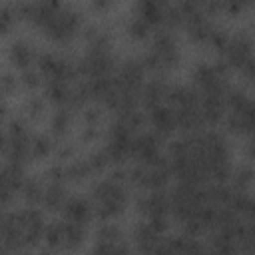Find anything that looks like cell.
Returning <instances> with one entry per match:
<instances>
[{
  "label": "cell",
  "instance_id": "7402d4cb",
  "mask_svg": "<svg viewBox=\"0 0 255 255\" xmlns=\"http://www.w3.org/2000/svg\"><path fill=\"white\" fill-rule=\"evenodd\" d=\"M66 201H68V197H66V193H64L62 183L48 181V183H46V189H44L42 203H44L48 209H64Z\"/></svg>",
  "mask_w": 255,
  "mask_h": 255
},
{
  "label": "cell",
  "instance_id": "ac0fdd59",
  "mask_svg": "<svg viewBox=\"0 0 255 255\" xmlns=\"http://www.w3.org/2000/svg\"><path fill=\"white\" fill-rule=\"evenodd\" d=\"M149 120H151V126L155 128L157 133L165 135V133H171L173 129H177V122H175V112L171 106H157L153 110H149Z\"/></svg>",
  "mask_w": 255,
  "mask_h": 255
},
{
  "label": "cell",
  "instance_id": "f1b7e54d",
  "mask_svg": "<svg viewBox=\"0 0 255 255\" xmlns=\"http://www.w3.org/2000/svg\"><path fill=\"white\" fill-rule=\"evenodd\" d=\"M82 118H84L86 128H98L100 129L102 120H104V114H102V110L98 106H88V108H84Z\"/></svg>",
  "mask_w": 255,
  "mask_h": 255
},
{
  "label": "cell",
  "instance_id": "d590c367",
  "mask_svg": "<svg viewBox=\"0 0 255 255\" xmlns=\"http://www.w3.org/2000/svg\"><path fill=\"white\" fill-rule=\"evenodd\" d=\"M12 20H14V16H12V10H10L8 6H4V8L0 10V26H2V32H6V30L10 28Z\"/></svg>",
  "mask_w": 255,
  "mask_h": 255
},
{
  "label": "cell",
  "instance_id": "7a4b0ae2",
  "mask_svg": "<svg viewBox=\"0 0 255 255\" xmlns=\"http://www.w3.org/2000/svg\"><path fill=\"white\" fill-rule=\"evenodd\" d=\"M46 233L44 217L38 209L26 207L18 211H10L2 219V237L6 249H20L38 243Z\"/></svg>",
  "mask_w": 255,
  "mask_h": 255
},
{
  "label": "cell",
  "instance_id": "5bb4252c",
  "mask_svg": "<svg viewBox=\"0 0 255 255\" xmlns=\"http://www.w3.org/2000/svg\"><path fill=\"white\" fill-rule=\"evenodd\" d=\"M131 157H135L139 163H149L159 155V139L157 135L153 133H143V135H137L133 137V143H131Z\"/></svg>",
  "mask_w": 255,
  "mask_h": 255
},
{
  "label": "cell",
  "instance_id": "5b68a950",
  "mask_svg": "<svg viewBox=\"0 0 255 255\" xmlns=\"http://www.w3.org/2000/svg\"><path fill=\"white\" fill-rule=\"evenodd\" d=\"M179 62V52H177V42L169 32H157L149 52L143 58V66L145 68H153V70H169L173 66H177Z\"/></svg>",
  "mask_w": 255,
  "mask_h": 255
},
{
  "label": "cell",
  "instance_id": "9c48e42d",
  "mask_svg": "<svg viewBox=\"0 0 255 255\" xmlns=\"http://www.w3.org/2000/svg\"><path fill=\"white\" fill-rule=\"evenodd\" d=\"M38 68L46 84H70V80L76 74L74 66L66 58L56 56V54L38 56Z\"/></svg>",
  "mask_w": 255,
  "mask_h": 255
},
{
  "label": "cell",
  "instance_id": "83f0119b",
  "mask_svg": "<svg viewBox=\"0 0 255 255\" xmlns=\"http://www.w3.org/2000/svg\"><path fill=\"white\" fill-rule=\"evenodd\" d=\"M90 255H128V249L122 243H106L98 241V245L92 249Z\"/></svg>",
  "mask_w": 255,
  "mask_h": 255
},
{
  "label": "cell",
  "instance_id": "1f68e13d",
  "mask_svg": "<svg viewBox=\"0 0 255 255\" xmlns=\"http://www.w3.org/2000/svg\"><path fill=\"white\" fill-rule=\"evenodd\" d=\"M129 34L133 36V38H143L145 34H147V30H149V24L143 20V18H139L137 14H135V18L129 22Z\"/></svg>",
  "mask_w": 255,
  "mask_h": 255
},
{
  "label": "cell",
  "instance_id": "30bf717a",
  "mask_svg": "<svg viewBox=\"0 0 255 255\" xmlns=\"http://www.w3.org/2000/svg\"><path fill=\"white\" fill-rule=\"evenodd\" d=\"M169 207H171L169 199H167L159 189H157V191H151V193H147L145 197L139 199V211L145 213L147 223H149L151 227H155L159 233L167 227V219H165V217H167Z\"/></svg>",
  "mask_w": 255,
  "mask_h": 255
},
{
  "label": "cell",
  "instance_id": "f35d334b",
  "mask_svg": "<svg viewBox=\"0 0 255 255\" xmlns=\"http://www.w3.org/2000/svg\"><path fill=\"white\" fill-rule=\"evenodd\" d=\"M40 255H50V253H40Z\"/></svg>",
  "mask_w": 255,
  "mask_h": 255
},
{
  "label": "cell",
  "instance_id": "603a6c76",
  "mask_svg": "<svg viewBox=\"0 0 255 255\" xmlns=\"http://www.w3.org/2000/svg\"><path fill=\"white\" fill-rule=\"evenodd\" d=\"M66 171V179H72V181H80V179H86L88 175L94 173V167L90 163V159H76L72 163H68L64 167Z\"/></svg>",
  "mask_w": 255,
  "mask_h": 255
},
{
  "label": "cell",
  "instance_id": "6da1fadb",
  "mask_svg": "<svg viewBox=\"0 0 255 255\" xmlns=\"http://www.w3.org/2000/svg\"><path fill=\"white\" fill-rule=\"evenodd\" d=\"M16 10L32 20L36 26H40L44 30L46 36L54 38V40H68L76 34L78 26H80V18L78 14L64 4L58 2H34V4H20L16 6Z\"/></svg>",
  "mask_w": 255,
  "mask_h": 255
},
{
  "label": "cell",
  "instance_id": "8992f818",
  "mask_svg": "<svg viewBox=\"0 0 255 255\" xmlns=\"http://www.w3.org/2000/svg\"><path fill=\"white\" fill-rule=\"evenodd\" d=\"M169 173H171V165L163 157H157L149 163H137L133 169L128 171V179L137 187L157 191L167 183Z\"/></svg>",
  "mask_w": 255,
  "mask_h": 255
},
{
  "label": "cell",
  "instance_id": "484cf974",
  "mask_svg": "<svg viewBox=\"0 0 255 255\" xmlns=\"http://www.w3.org/2000/svg\"><path fill=\"white\" fill-rule=\"evenodd\" d=\"M52 151V139L48 135H34L30 143V157L32 159H42Z\"/></svg>",
  "mask_w": 255,
  "mask_h": 255
},
{
  "label": "cell",
  "instance_id": "2e32d148",
  "mask_svg": "<svg viewBox=\"0 0 255 255\" xmlns=\"http://www.w3.org/2000/svg\"><path fill=\"white\" fill-rule=\"evenodd\" d=\"M133 239H135V245L137 249L143 253V255H153L157 251V247L161 245V233L151 227L147 221L145 223H139L135 227V233H133Z\"/></svg>",
  "mask_w": 255,
  "mask_h": 255
},
{
  "label": "cell",
  "instance_id": "8fae6325",
  "mask_svg": "<svg viewBox=\"0 0 255 255\" xmlns=\"http://www.w3.org/2000/svg\"><path fill=\"white\" fill-rule=\"evenodd\" d=\"M193 76H195V84L199 88V94H213V96L225 94V66L201 64L195 68Z\"/></svg>",
  "mask_w": 255,
  "mask_h": 255
},
{
  "label": "cell",
  "instance_id": "d6a6232c",
  "mask_svg": "<svg viewBox=\"0 0 255 255\" xmlns=\"http://www.w3.org/2000/svg\"><path fill=\"white\" fill-rule=\"evenodd\" d=\"M40 78H42V74H40V70L36 72V70H24L22 74H20V84L24 86V88H38V84H40Z\"/></svg>",
  "mask_w": 255,
  "mask_h": 255
},
{
  "label": "cell",
  "instance_id": "74e56055",
  "mask_svg": "<svg viewBox=\"0 0 255 255\" xmlns=\"http://www.w3.org/2000/svg\"><path fill=\"white\" fill-rule=\"evenodd\" d=\"M249 155L255 157V133H253V137H251V141H249Z\"/></svg>",
  "mask_w": 255,
  "mask_h": 255
},
{
  "label": "cell",
  "instance_id": "7c38bea8",
  "mask_svg": "<svg viewBox=\"0 0 255 255\" xmlns=\"http://www.w3.org/2000/svg\"><path fill=\"white\" fill-rule=\"evenodd\" d=\"M253 44H251V38L247 34H235L231 38H227L225 46L221 48L223 54H225V60L231 64V66H237V68H245L249 64V60L253 58Z\"/></svg>",
  "mask_w": 255,
  "mask_h": 255
},
{
  "label": "cell",
  "instance_id": "f546056e",
  "mask_svg": "<svg viewBox=\"0 0 255 255\" xmlns=\"http://www.w3.org/2000/svg\"><path fill=\"white\" fill-rule=\"evenodd\" d=\"M98 237H100V241H106V243H122V231L114 223H108V225L100 227Z\"/></svg>",
  "mask_w": 255,
  "mask_h": 255
},
{
  "label": "cell",
  "instance_id": "e0dca14e",
  "mask_svg": "<svg viewBox=\"0 0 255 255\" xmlns=\"http://www.w3.org/2000/svg\"><path fill=\"white\" fill-rule=\"evenodd\" d=\"M92 209H94V205L88 199L74 195V197H68V201H66L62 211H64L68 221L78 223V225H86L90 221V217H92Z\"/></svg>",
  "mask_w": 255,
  "mask_h": 255
},
{
  "label": "cell",
  "instance_id": "d6986e66",
  "mask_svg": "<svg viewBox=\"0 0 255 255\" xmlns=\"http://www.w3.org/2000/svg\"><path fill=\"white\" fill-rule=\"evenodd\" d=\"M8 56H10V62L24 72V70H30L32 62L36 60V50L32 44H28L24 40H16L8 48Z\"/></svg>",
  "mask_w": 255,
  "mask_h": 255
},
{
  "label": "cell",
  "instance_id": "ffe728a7",
  "mask_svg": "<svg viewBox=\"0 0 255 255\" xmlns=\"http://www.w3.org/2000/svg\"><path fill=\"white\" fill-rule=\"evenodd\" d=\"M169 92H171V86H167L163 80H151L143 86V104L149 110H153L161 106L163 100L169 98Z\"/></svg>",
  "mask_w": 255,
  "mask_h": 255
},
{
  "label": "cell",
  "instance_id": "cb8c5ba5",
  "mask_svg": "<svg viewBox=\"0 0 255 255\" xmlns=\"http://www.w3.org/2000/svg\"><path fill=\"white\" fill-rule=\"evenodd\" d=\"M44 189H46V183L38 181V179H30V181H24V187H22V195L28 203L36 205V203H42V197H44Z\"/></svg>",
  "mask_w": 255,
  "mask_h": 255
},
{
  "label": "cell",
  "instance_id": "52a82bcc",
  "mask_svg": "<svg viewBox=\"0 0 255 255\" xmlns=\"http://www.w3.org/2000/svg\"><path fill=\"white\" fill-rule=\"evenodd\" d=\"M30 143H32V137L28 135L22 122L12 120L10 126H6L4 129V143H2L8 163L22 165V161L30 157Z\"/></svg>",
  "mask_w": 255,
  "mask_h": 255
},
{
  "label": "cell",
  "instance_id": "836d02e7",
  "mask_svg": "<svg viewBox=\"0 0 255 255\" xmlns=\"http://www.w3.org/2000/svg\"><path fill=\"white\" fill-rule=\"evenodd\" d=\"M26 112L32 116V118H40L44 112H46V102L38 96H32L28 102H26Z\"/></svg>",
  "mask_w": 255,
  "mask_h": 255
},
{
  "label": "cell",
  "instance_id": "4dcf8cb0",
  "mask_svg": "<svg viewBox=\"0 0 255 255\" xmlns=\"http://www.w3.org/2000/svg\"><path fill=\"white\" fill-rule=\"evenodd\" d=\"M251 181H253V169L241 167V169L237 171V175H235V189H237V191H245V189L251 185Z\"/></svg>",
  "mask_w": 255,
  "mask_h": 255
},
{
  "label": "cell",
  "instance_id": "4316f807",
  "mask_svg": "<svg viewBox=\"0 0 255 255\" xmlns=\"http://www.w3.org/2000/svg\"><path fill=\"white\" fill-rule=\"evenodd\" d=\"M70 124H72V118H70V112H68V108H60L54 116H52V133L54 135H64L66 131H68V128H70Z\"/></svg>",
  "mask_w": 255,
  "mask_h": 255
},
{
  "label": "cell",
  "instance_id": "44dd1931",
  "mask_svg": "<svg viewBox=\"0 0 255 255\" xmlns=\"http://www.w3.org/2000/svg\"><path fill=\"white\" fill-rule=\"evenodd\" d=\"M227 207H231L239 217L255 219V197L247 195L245 191H233Z\"/></svg>",
  "mask_w": 255,
  "mask_h": 255
},
{
  "label": "cell",
  "instance_id": "ba28073f",
  "mask_svg": "<svg viewBox=\"0 0 255 255\" xmlns=\"http://www.w3.org/2000/svg\"><path fill=\"white\" fill-rule=\"evenodd\" d=\"M46 241L50 247H56V249H76L84 243V237H86V229L84 225H78V223H72V221H54L46 227V233H44Z\"/></svg>",
  "mask_w": 255,
  "mask_h": 255
},
{
  "label": "cell",
  "instance_id": "e575fe53",
  "mask_svg": "<svg viewBox=\"0 0 255 255\" xmlns=\"http://www.w3.org/2000/svg\"><path fill=\"white\" fill-rule=\"evenodd\" d=\"M18 82H20V78H16V76H12V74H4V76H2V90H4V94L14 92Z\"/></svg>",
  "mask_w": 255,
  "mask_h": 255
},
{
  "label": "cell",
  "instance_id": "277c9868",
  "mask_svg": "<svg viewBox=\"0 0 255 255\" xmlns=\"http://www.w3.org/2000/svg\"><path fill=\"white\" fill-rule=\"evenodd\" d=\"M227 104L231 108L227 126L237 133H255V102L241 90H231L227 94Z\"/></svg>",
  "mask_w": 255,
  "mask_h": 255
},
{
  "label": "cell",
  "instance_id": "4fadbf2b",
  "mask_svg": "<svg viewBox=\"0 0 255 255\" xmlns=\"http://www.w3.org/2000/svg\"><path fill=\"white\" fill-rule=\"evenodd\" d=\"M82 74L88 76V80L94 78H106L114 70V56L108 50H90L86 58L80 64Z\"/></svg>",
  "mask_w": 255,
  "mask_h": 255
},
{
  "label": "cell",
  "instance_id": "8d00e7d4",
  "mask_svg": "<svg viewBox=\"0 0 255 255\" xmlns=\"http://www.w3.org/2000/svg\"><path fill=\"white\" fill-rule=\"evenodd\" d=\"M243 74H245L251 82H255V56H253V58L249 60V64L243 68Z\"/></svg>",
  "mask_w": 255,
  "mask_h": 255
},
{
  "label": "cell",
  "instance_id": "3957f363",
  "mask_svg": "<svg viewBox=\"0 0 255 255\" xmlns=\"http://www.w3.org/2000/svg\"><path fill=\"white\" fill-rule=\"evenodd\" d=\"M92 197H94V211L100 219H114L128 205L126 187L122 181H116L114 177L96 183Z\"/></svg>",
  "mask_w": 255,
  "mask_h": 255
},
{
  "label": "cell",
  "instance_id": "9a60e30c",
  "mask_svg": "<svg viewBox=\"0 0 255 255\" xmlns=\"http://www.w3.org/2000/svg\"><path fill=\"white\" fill-rule=\"evenodd\" d=\"M24 187L22 167L16 163H6L2 169V203H10L18 191Z\"/></svg>",
  "mask_w": 255,
  "mask_h": 255
},
{
  "label": "cell",
  "instance_id": "d4e9b609",
  "mask_svg": "<svg viewBox=\"0 0 255 255\" xmlns=\"http://www.w3.org/2000/svg\"><path fill=\"white\" fill-rule=\"evenodd\" d=\"M237 245L243 251L255 253V219H251L249 223L241 225V231H239V237H237Z\"/></svg>",
  "mask_w": 255,
  "mask_h": 255
}]
</instances>
